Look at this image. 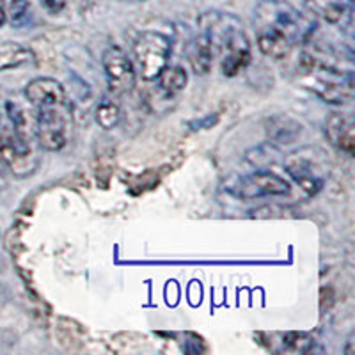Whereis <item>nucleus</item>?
Listing matches in <instances>:
<instances>
[{
    "label": "nucleus",
    "instance_id": "1",
    "mask_svg": "<svg viewBox=\"0 0 355 355\" xmlns=\"http://www.w3.org/2000/svg\"><path fill=\"white\" fill-rule=\"evenodd\" d=\"M258 49L266 57L283 59L315 31V21L286 0H261L254 8Z\"/></svg>",
    "mask_w": 355,
    "mask_h": 355
},
{
    "label": "nucleus",
    "instance_id": "2",
    "mask_svg": "<svg viewBox=\"0 0 355 355\" xmlns=\"http://www.w3.org/2000/svg\"><path fill=\"white\" fill-rule=\"evenodd\" d=\"M199 31L210 37L215 57H220L224 77H234L250 62V43L242 21L234 15L208 11L199 18Z\"/></svg>",
    "mask_w": 355,
    "mask_h": 355
},
{
    "label": "nucleus",
    "instance_id": "3",
    "mask_svg": "<svg viewBox=\"0 0 355 355\" xmlns=\"http://www.w3.org/2000/svg\"><path fill=\"white\" fill-rule=\"evenodd\" d=\"M302 69L307 75L309 87L329 103H345L354 96V73L352 69L336 68L320 57L304 55Z\"/></svg>",
    "mask_w": 355,
    "mask_h": 355
},
{
    "label": "nucleus",
    "instance_id": "4",
    "mask_svg": "<svg viewBox=\"0 0 355 355\" xmlns=\"http://www.w3.org/2000/svg\"><path fill=\"white\" fill-rule=\"evenodd\" d=\"M284 169L309 196L318 194L329 176L327 155L318 148H302L284 158Z\"/></svg>",
    "mask_w": 355,
    "mask_h": 355
},
{
    "label": "nucleus",
    "instance_id": "5",
    "mask_svg": "<svg viewBox=\"0 0 355 355\" xmlns=\"http://www.w3.org/2000/svg\"><path fill=\"white\" fill-rule=\"evenodd\" d=\"M133 55L141 77L148 82L155 80L169 66L171 40L157 31H144L133 43Z\"/></svg>",
    "mask_w": 355,
    "mask_h": 355
},
{
    "label": "nucleus",
    "instance_id": "6",
    "mask_svg": "<svg viewBox=\"0 0 355 355\" xmlns=\"http://www.w3.org/2000/svg\"><path fill=\"white\" fill-rule=\"evenodd\" d=\"M71 123L69 105L37 110L34 125L37 144L46 151H61L71 137Z\"/></svg>",
    "mask_w": 355,
    "mask_h": 355
},
{
    "label": "nucleus",
    "instance_id": "7",
    "mask_svg": "<svg viewBox=\"0 0 355 355\" xmlns=\"http://www.w3.org/2000/svg\"><path fill=\"white\" fill-rule=\"evenodd\" d=\"M226 189L231 196L239 199H259L288 196L291 187L283 176H279L272 171H254L245 176L231 180Z\"/></svg>",
    "mask_w": 355,
    "mask_h": 355
},
{
    "label": "nucleus",
    "instance_id": "8",
    "mask_svg": "<svg viewBox=\"0 0 355 355\" xmlns=\"http://www.w3.org/2000/svg\"><path fill=\"white\" fill-rule=\"evenodd\" d=\"M0 158L15 176H31L37 169L40 157L34 151L31 139L15 133L0 135Z\"/></svg>",
    "mask_w": 355,
    "mask_h": 355
},
{
    "label": "nucleus",
    "instance_id": "9",
    "mask_svg": "<svg viewBox=\"0 0 355 355\" xmlns=\"http://www.w3.org/2000/svg\"><path fill=\"white\" fill-rule=\"evenodd\" d=\"M101 64H103L107 82L114 93L125 94L135 87V80H137L135 66L119 46L107 49L101 57Z\"/></svg>",
    "mask_w": 355,
    "mask_h": 355
},
{
    "label": "nucleus",
    "instance_id": "10",
    "mask_svg": "<svg viewBox=\"0 0 355 355\" xmlns=\"http://www.w3.org/2000/svg\"><path fill=\"white\" fill-rule=\"evenodd\" d=\"M25 98L37 110L53 109V107L68 105V98L61 82L50 77H37L25 87Z\"/></svg>",
    "mask_w": 355,
    "mask_h": 355
},
{
    "label": "nucleus",
    "instance_id": "11",
    "mask_svg": "<svg viewBox=\"0 0 355 355\" xmlns=\"http://www.w3.org/2000/svg\"><path fill=\"white\" fill-rule=\"evenodd\" d=\"M155 80H157V87H155L153 93L150 94V100L148 101L153 103V105L162 103V101L171 103V100H174L176 94H180L183 89L187 87L189 75H187V71L182 66H166L164 71H162Z\"/></svg>",
    "mask_w": 355,
    "mask_h": 355
},
{
    "label": "nucleus",
    "instance_id": "12",
    "mask_svg": "<svg viewBox=\"0 0 355 355\" xmlns=\"http://www.w3.org/2000/svg\"><path fill=\"white\" fill-rule=\"evenodd\" d=\"M325 133L329 141L338 148L339 151L352 157L355 151V125L354 119L345 114H332L325 121Z\"/></svg>",
    "mask_w": 355,
    "mask_h": 355
},
{
    "label": "nucleus",
    "instance_id": "13",
    "mask_svg": "<svg viewBox=\"0 0 355 355\" xmlns=\"http://www.w3.org/2000/svg\"><path fill=\"white\" fill-rule=\"evenodd\" d=\"M214 46H211L210 37L206 36L202 31H199L198 37L194 40L192 50H190V64L198 75H208L214 68Z\"/></svg>",
    "mask_w": 355,
    "mask_h": 355
},
{
    "label": "nucleus",
    "instance_id": "14",
    "mask_svg": "<svg viewBox=\"0 0 355 355\" xmlns=\"http://www.w3.org/2000/svg\"><path fill=\"white\" fill-rule=\"evenodd\" d=\"M34 61L33 50L18 43H2L0 44V71L17 69L20 66L28 64Z\"/></svg>",
    "mask_w": 355,
    "mask_h": 355
},
{
    "label": "nucleus",
    "instance_id": "15",
    "mask_svg": "<svg viewBox=\"0 0 355 355\" xmlns=\"http://www.w3.org/2000/svg\"><path fill=\"white\" fill-rule=\"evenodd\" d=\"M304 4L313 15H318L329 24H343L348 12L341 0H304Z\"/></svg>",
    "mask_w": 355,
    "mask_h": 355
},
{
    "label": "nucleus",
    "instance_id": "16",
    "mask_svg": "<svg viewBox=\"0 0 355 355\" xmlns=\"http://www.w3.org/2000/svg\"><path fill=\"white\" fill-rule=\"evenodd\" d=\"M268 135L274 139L275 142H288L295 141L299 137L300 132H302V125L297 121H293L291 117L288 116H275L268 121Z\"/></svg>",
    "mask_w": 355,
    "mask_h": 355
},
{
    "label": "nucleus",
    "instance_id": "17",
    "mask_svg": "<svg viewBox=\"0 0 355 355\" xmlns=\"http://www.w3.org/2000/svg\"><path fill=\"white\" fill-rule=\"evenodd\" d=\"M94 119L103 130H112L121 123V109L117 105L116 101L112 100H103L100 105L96 107L94 112Z\"/></svg>",
    "mask_w": 355,
    "mask_h": 355
},
{
    "label": "nucleus",
    "instance_id": "18",
    "mask_svg": "<svg viewBox=\"0 0 355 355\" xmlns=\"http://www.w3.org/2000/svg\"><path fill=\"white\" fill-rule=\"evenodd\" d=\"M283 350L293 352V354H304L313 347V338L304 332H288L283 336Z\"/></svg>",
    "mask_w": 355,
    "mask_h": 355
},
{
    "label": "nucleus",
    "instance_id": "19",
    "mask_svg": "<svg viewBox=\"0 0 355 355\" xmlns=\"http://www.w3.org/2000/svg\"><path fill=\"white\" fill-rule=\"evenodd\" d=\"M9 17H11L12 25H24L27 24L31 17V4L27 0H11V9H9Z\"/></svg>",
    "mask_w": 355,
    "mask_h": 355
},
{
    "label": "nucleus",
    "instance_id": "20",
    "mask_svg": "<svg viewBox=\"0 0 355 355\" xmlns=\"http://www.w3.org/2000/svg\"><path fill=\"white\" fill-rule=\"evenodd\" d=\"M41 4L49 9L50 12H59L64 8V0H41Z\"/></svg>",
    "mask_w": 355,
    "mask_h": 355
},
{
    "label": "nucleus",
    "instance_id": "21",
    "mask_svg": "<svg viewBox=\"0 0 355 355\" xmlns=\"http://www.w3.org/2000/svg\"><path fill=\"white\" fill-rule=\"evenodd\" d=\"M215 119H217V117L210 116V117H208V119H205V121H198V123H194V125H192V126H206V125H208V123H215Z\"/></svg>",
    "mask_w": 355,
    "mask_h": 355
},
{
    "label": "nucleus",
    "instance_id": "22",
    "mask_svg": "<svg viewBox=\"0 0 355 355\" xmlns=\"http://www.w3.org/2000/svg\"><path fill=\"white\" fill-rule=\"evenodd\" d=\"M4 24H6V12H4V9L0 8V27H2Z\"/></svg>",
    "mask_w": 355,
    "mask_h": 355
},
{
    "label": "nucleus",
    "instance_id": "23",
    "mask_svg": "<svg viewBox=\"0 0 355 355\" xmlns=\"http://www.w3.org/2000/svg\"><path fill=\"white\" fill-rule=\"evenodd\" d=\"M348 2H350V4H352V2H354V0H348Z\"/></svg>",
    "mask_w": 355,
    "mask_h": 355
}]
</instances>
